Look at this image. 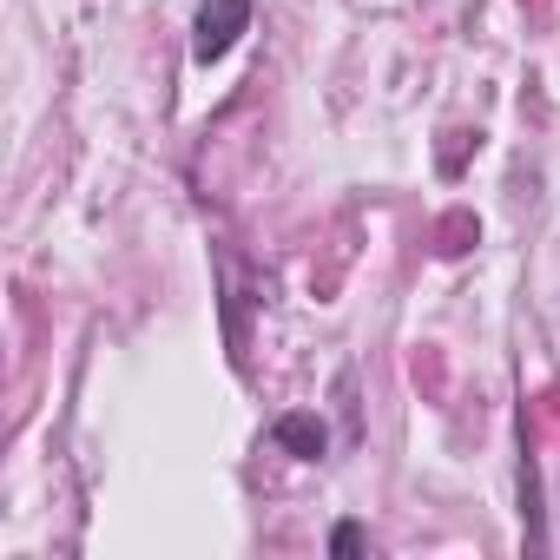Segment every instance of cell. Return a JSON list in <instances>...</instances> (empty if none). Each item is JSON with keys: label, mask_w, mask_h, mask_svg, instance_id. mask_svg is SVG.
<instances>
[{"label": "cell", "mask_w": 560, "mask_h": 560, "mask_svg": "<svg viewBox=\"0 0 560 560\" xmlns=\"http://www.w3.org/2000/svg\"><path fill=\"white\" fill-rule=\"evenodd\" d=\"M270 435H277V448H291L298 462H317V455L330 448V429H324L317 416H277Z\"/></svg>", "instance_id": "obj_2"}, {"label": "cell", "mask_w": 560, "mask_h": 560, "mask_svg": "<svg viewBox=\"0 0 560 560\" xmlns=\"http://www.w3.org/2000/svg\"><path fill=\"white\" fill-rule=\"evenodd\" d=\"M330 553H363V527H357V521H343V527L330 534Z\"/></svg>", "instance_id": "obj_3"}, {"label": "cell", "mask_w": 560, "mask_h": 560, "mask_svg": "<svg viewBox=\"0 0 560 560\" xmlns=\"http://www.w3.org/2000/svg\"><path fill=\"white\" fill-rule=\"evenodd\" d=\"M244 27H250V0H205L198 21H191V60H198V67L224 60Z\"/></svg>", "instance_id": "obj_1"}]
</instances>
